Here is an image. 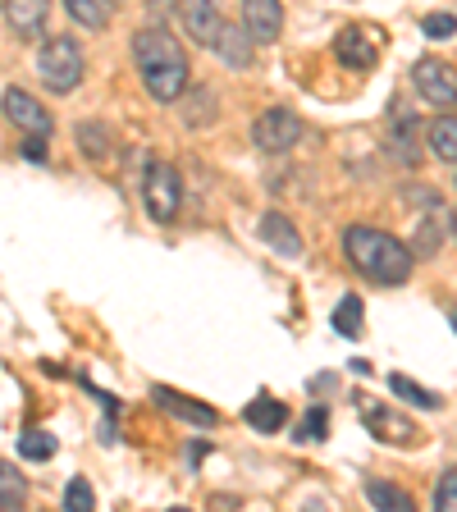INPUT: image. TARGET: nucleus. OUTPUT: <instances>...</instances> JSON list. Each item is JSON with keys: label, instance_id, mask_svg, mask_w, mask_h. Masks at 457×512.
<instances>
[{"label": "nucleus", "instance_id": "17", "mask_svg": "<svg viewBox=\"0 0 457 512\" xmlns=\"http://www.w3.org/2000/svg\"><path fill=\"white\" fill-rule=\"evenodd\" d=\"M426 142H430V156H435V160L457 165V115H453V110H444V115L426 128Z\"/></svg>", "mask_w": 457, "mask_h": 512}, {"label": "nucleus", "instance_id": "25", "mask_svg": "<svg viewBox=\"0 0 457 512\" xmlns=\"http://www.w3.org/2000/svg\"><path fill=\"white\" fill-rule=\"evenodd\" d=\"M64 508H69V512H87V508H96L92 480H83V476L69 480V485H64Z\"/></svg>", "mask_w": 457, "mask_h": 512}, {"label": "nucleus", "instance_id": "8", "mask_svg": "<svg viewBox=\"0 0 457 512\" xmlns=\"http://www.w3.org/2000/svg\"><path fill=\"white\" fill-rule=\"evenodd\" d=\"M179 23L197 46H211L215 51V37H220V28H224L215 0H179Z\"/></svg>", "mask_w": 457, "mask_h": 512}, {"label": "nucleus", "instance_id": "14", "mask_svg": "<svg viewBox=\"0 0 457 512\" xmlns=\"http://www.w3.org/2000/svg\"><path fill=\"white\" fill-rule=\"evenodd\" d=\"M5 23H10L19 37H37L46 28V0H5Z\"/></svg>", "mask_w": 457, "mask_h": 512}, {"label": "nucleus", "instance_id": "24", "mask_svg": "<svg viewBox=\"0 0 457 512\" xmlns=\"http://www.w3.org/2000/svg\"><path fill=\"white\" fill-rule=\"evenodd\" d=\"M23 494H28V480H23L10 462H0V508H19Z\"/></svg>", "mask_w": 457, "mask_h": 512}, {"label": "nucleus", "instance_id": "20", "mask_svg": "<svg viewBox=\"0 0 457 512\" xmlns=\"http://www.w3.org/2000/svg\"><path fill=\"white\" fill-rule=\"evenodd\" d=\"M389 394L403 398V403H412V407H426V412H439V407H444V398L430 394V389H421V384L407 380V375H389Z\"/></svg>", "mask_w": 457, "mask_h": 512}, {"label": "nucleus", "instance_id": "33", "mask_svg": "<svg viewBox=\"0 0 457 512\" xmlns=\"http://www.w3.org/2000/svg\"><path fill=\"white\" fill-rule=\"evenodd\" d=\"M453 325H457V311H453Z\"/></svg>", "mask_w": 457, "mask_h": 512}, {"label": "nucleus", "instance_id": "22", "mask_svg": "<svg viewBox=\"0 0 457 512\" xmlns=\"http://www.w3.org/2000/svg\"><path fill=\"white\" fill-rule=\"evenodd\" d=\"M334 330H339L343 339H357V334L366 330L362 325V298H343L339 307H334Z\"/></svg>", "mask_w": 457, "mask_h": 512}, {"label": "nucleus", "instance_id": "9", "mask_svg": "<svg viewBox=\"0 0 457 512\" xmlns=\"http://www.w3.org/2000/svg\"><path fill=\"white\" fill-rule=\"evenodd\" d=\"M362 398V421L371 426V435L375 439H389V444H398V448H412L416 439V426L407 421V416H398V412H389V407H375V403H366V394H357Z\"/></svg>", "mask_w": 457, "mask_h": 512}, {"label": "nucleus", "instance_id": "5", "mask_svg": "<svg viewBox=\"0 0 457 512\" xmlns=\"http://www.w3.org/2000/svg\"><path fill=\"white\" fill-rule=\"evenodd\" d=\"M142 197H147V211H151V220L170 224L174 215H179V202H183L179 170H174V165H165V160H156V165H147V179H142Z\"/></svg>", "mask_w": 457, "mask_h": 512}, {"label": "nucleus", "instance_id": "15", "mask_svg": "<svg viewBox=\"0 0 457 512\" xmlns=\"http://www.w3.org/2000/svg\"><path fill=\"white\" fill-rule=\"evenodd\" d=\"M243 421L252 430H261V435H275V430L288 421V407L279 403V398H270V394H256L252 403L243 407Z\"/></svg>", "mask_w": 457, "mask_h": 512}, {"label": "nucleus", "instance_id": "32", "mask_svg": "<svg viewBox=\"0 0 457 512\" xmlns=\"http://www.w3.org/2000/svg\"><path fill=\"white\" fill-rule=\"evenodd\" d=\"M110 5H124V0H110Z\"/></svg>", "mask_w": 457, "mask_h": 512}, {"label": "nucleus", "instance_id": "30", "mask_svg": "<svg viewBox=\"0 0 457 512\" xmlns=\"http://www.w3.org/2000/svg\"><path fill=\"white\" fill-rule=\"evenodd\" d=\"M23 156H28V160H46V133H28V142H23Z\"/></svg>", "mask_w": 457, "mask_h": 512}, {"label": "nucleus", "instance_id": "18", "mask_svg": "<svg viewBox=\"0 0 457 512\" xmlns=\"http://www.w3.org/2000/svg\"><path fill=\"white\" fill-rule=\"evenodd\" d=\"M64 10L87 32H106L110 19H115V5H110V0H64Z\"/></svg>", "mask_w": 457, "mask_h": 512}, {"label": "nucleus", "instance_id": "1", "mask_svg": "<svg viewBox=\"0 0 457 512\" xmlns=\"http://www.w3.org/2000/svg\"><path fill=\"white\" fill-rule=\"evenodd\" d=\"M133 60H138L142 83L160 106H170L188 92V55L165 28H142L133 37Z\"/></svg>", "mask_w": 457, "mask_h": 512}, {"label": "nucleus", "instance_id": "13", "mask_svg": "<svg viewBox=\"0 0 457 512\" xmlns=\"http://www.w3.org/2000/svg\"><path fill=\"white\" fill-rule=\"evenodd\" d=\"M215 51H220V60L229 64V69H252L256 60V42H252V32H238V23H224L220 37H215Z\"/></svg>", "mask_w": 457, "mask_h": 512}, {"label": "nucleus", "instance_id": "12", "mask_svg": "<svg viewBox=\"0 0 457 512\" xmlns=\"http://www.w3.org/2000/svg\"><path fill=\"white\" fill-rule=\"evenodd\" d=\"M151 398H156V407L183 416V421H192V426H215V421H220V416H215V407L192 403L188 394H179V389H165V384H156V389H151Z\"/></svg>", "mask_w": 457, "mask_h": 512}, {"label": "nucleus", "instance_id": "7", "mask_svg": "<svg viewBox=\"0 0 457 512\" xmlns=\"http://www.w3.org/2000/svg\"><path fill=\"white\" fill-rule=\"evenodd\" d=\"M0 110H5V119H10L14 128H23V133H51V110L32 92H23V87H5Z\"/></svg>", "mask_w": 457, "mask_h": 512}, {"label": "nucleus", "instance_id": "10", "mask_svg": "<svg viewBox=\"0 0 457 512\" xmlns=\"http://www.w3.org/2000/svg\"><path fill=\"white\" fill-rule=\"evenodd\" d=\"M243 28L252 32L256 46L275 42L279 32H284V5L279 0H243Z\"/></svg>", "mask_w": 457, "mask_h": 512}, {"label": "nucleus", "instance_id": "3", "mask_svg": "<svg viewBox=\"0 0 457 512\" xmlns=\"http://www.w3.org/2000/svg\"><path fill=\"white\" fill-rule=\"evenodd\" d=\"M37 74H42V83L51 87L55 96L74 92L87 74V60L74 37H51V42H42V51H37Z\"/></svg>", "mask_w": 457, "mask_h": 512}, {"label": "nucleus", "instance_id": "11", "mask_svg": "<svg viewBox=\"0 0 457 512\" xmlns=\"http://www.w3.org/2000/svg\"><path fill=\"white\" fill-rule=\"evenodd\" d=\"M261 238H266L279 256H288V261H298V256H302V234L293 229V220H288L284 211H266V215H261Z\"/></svg>", "mask_w": 457, "mask_h": 512}, {"label": "nucleus", "instance_id": "28", "mask_svg": "<svg viewBox=\"0 0 457 512\" xmlns=\"http://www.w3.org/2000/svg\"><path fill=\"white\" fill-rule=\"evenodd\" d=\"M435 508H439V512H457V467L439 476V485H435Z\"/></svg>", "mask_w": 457, "mask_h": 512}, {"label": "nucleus", "instance_id": "31", "mask_svg": "<svg viewBox=\"0 0 457 512\" xmlns=\"http://www.w3.org/2000/svg\"><path fill=\"white\" fill-rule=\"evenodd\" d=\"M453 234H457V215H453Z\"/></svg>", "mask_w": 457, "mask_h": 512}, {"label": "nucleus", "instance_id": "21", "mask_svg": "<svg viewBox=\"0 0 457 512\" xmlns=\"http://www.w3.org/2000/svg\"><path fill=\"white\" fill-rule=\"evenodd\" d=\"M74 138H78V147H83V156H92V160H106L110 156V128L106 124H78L74 128Z\"/></svg>", "mask_w": 457, "mask_h": 512}, {"label": "nucleus", "instance_id": "23", "mask_svg": "<svg viewBox=\"0 0 457 512\" xmlns=\"http://www.w3.org/2000/svg\"><path fill=\"white\" fill-rule=\"evenodd\" d=\"M19 458H28V462L55 458V435H46V430H23L19 435Z\"/></svg>", "mask_w": 457, "mask_h": 512}, {"label": "nucleus", "instance_id": "29", "mask_svg": "<svg viewBox=\"0 0 457 512\" xmlns=\"http://www.w3.org/2000/svg\"><path fill=\"white\" fill-rule=\"evenodd\" d=\"M439 247V215H426V229H416V243H412V252H421V256H430Z\"/></svg>", "mask_w": 457, "mask_h": 512}, {"label": "nucleus", "instance_id": "2", "mask_svg": "<svg viewBox=\"0 0 457 512\" xmlns=\"http://www.w3.org/2000/svg\"><path fill=\"white\" fill-rule=\"evenodd\" d=\"M343 252H348V261L362 270L371 284H403L416 261V252L403 238L384 234V229H371V224H352L348 234H343Z\"/></svg>", "mask_w": 457, "mask_h": 512}, {"label": "nucleus", "instance_id": "26", "mask_svg": "<svg viewBox=\"0 0 457 512\" xmlns=\"http://www.w3.org/2000/svg\"><path fill=\"white\" fill-rule=\"evenodd\" d=\"M421 32H426V37H435V42H444V37H453V32H457V14H448V10L426 14V19H421Z\"/></svg>", "mask_w": 457, "mask_h": 512}, {"label": "nucleus", "instance_id": "16", "mask_svg": "<svg viewBox=\"0 0 457 512\" xmlns=\"http://www.w3.org/2000/svg\"><path fill=\"white\" fill-rule=\"evenodd\" d=\"M334 55H339L348 69H371L375 64V46L366 42L362 28H343L339 37H334Z\"/></svg>", "mask_w": 457, "mask_h": 512}, {"label": "nucleus", "instance_id": "19", "mask_svg": "<svg viewBox=\"0 0 457 512\" xmlns=\"http://www.w3.org/2000/svg\"><path fill=\"white\" fill-rule=\"evenodd\" d=\"M366 499H371V508H384V512H412V494L398 490V485H389V480H366Z\"/></svg>", "mask_w": 457, "mask_h": 512}, {"label": "nucleus", "instance_id": "27", "mask_svg": "<svg viewBox=\"0 0 457 512\" xmlns=\"http://www.w3.org/2000/svg\"><path fill=\"white\" fill-rule=\"evenodd\" d=\"M325 430H330V416H325V407H311V412L302 416L298 439H302V444H311V439H325Z\"/></svg>", "mask_w": 457, "mask_h": 512}, {"label": "nucleus", "instance_id": "6", "mask_svg": "<svg viewBox=\"0 0 457 512\" xmlns=\"http://www.w3.org/2000/svg\"><path fill=\"white\" fill-rule=\"evenodd\" d=\"M412 83L430 106L457 110V69L448 60H435V55H430V60H416L412 64Z\"/></svg>", "mask_w": 457, "mask_h": 512}, {"label": "nucleus", "instance_id": "4", "mask_svg": "<svg viewBox=\"0 0 457 512\" xmlns=\"http://www.w3.org/2000/svg\"><path fill=\"white\" fill-rule=\"evenodd\" d=\"M302 138H307V124H302V115H293L288 106L261 110L252 124V142L266 151V156H284V151H293Z\"/></svg>", "mask_w": 457, "mask_h": 512}]
</instances>
